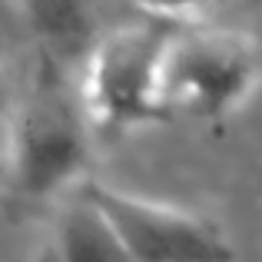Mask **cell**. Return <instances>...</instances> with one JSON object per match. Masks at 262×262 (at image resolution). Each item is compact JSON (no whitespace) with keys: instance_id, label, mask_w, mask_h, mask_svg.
Instances as JSON below:
<instances>
[{"instance_id":"obj_1","label":"cell","mask_w":262,"mask_h":262,"mask_svg":"<svg viewBox=\"0 0 262 262\" xmlns=\"http://www.w3.org/2000/svg\"><path fill=\"white\" fill-rule=\"evenodd\" d=\"M259 83V50L229 27L173 20L160 57L163 123H212L229 116Z\"/></svg>"},{"instance_id":"obj_2","label":"cell","mask_w":262,"mask_h":262,"mask_svg":"<svg viewBox=\"0 0 262 262\" xmlns=\"http://www.w3.org/2000/svg\"><path fill=\"white\" fill-rule=\"evenodd\" d=\"M173 17L146 13L116 24L83 60V103L96 129L163 123L160 57Z\"/></svg>"},{"instance_id":"obj_3","label":"cell","mask_w":262,"mask_h":262,"mask_svg":"<svg viewBox=\"0 0 262 262\" xmlns=\"http://www.w3.org/2000/svg\"><path fill=\"white\" fill-rule=\"evenodd\" d=\"M60 63L43 57V77L13 126V179L27 196H50L80 176L90 153V110L83 93L63 83Z\"/></svg>"},{"instance_id":"obj_4","label":"cell","mask_w":262,"mask_h":262,"mask_svg":"<svg viewBox=\"0 0 262 262\" xmlns=\"http://www.w3.org/2000/svg\"><path fill=\"white\" fill-rule=\"evenodd\" d=\"M110 223L116 226L133 262H232L236 249L212 219L189 209L123 192L106 183H86Z\"/></svg>"},{"instance_id":"obj_5","label":"cell","mask_w":262,"mask_h":262,"mask_svg":"<svg viewBox=\"0 0 262 262\" xmlns=\"http://www.w3.org/2000/svg\"><path fill=\"white\" fill-rule=\"evenodd\" d=\"M17 4L43 57L60 67L70 60H86L93 47L116 27L113 20L106 24L103 0H17Z\"/></svg>"},{"instance_id":"obj_6","label":"cell","mask_w":262,"mask_h":262,"mask_svg":"<svg viewBox=\"0 0 262 262\" xmlns=\"http://www.w3.org/2000/svg\"><path fill=\"white\" fill-rule=\"evenodd\" d=\"M40 262H133L116 226L86 189L57 212Z\"/></svg>"},{"instance_id":"obj_7","label":"cell","mask_w":262,"mask_h":262,"mask_svg":"<svg viewBox=\"0 0 262 262\" xmlns=\"http://www.w3.org/2000/svg\"><path fill=\"white\" fill-rule=\"evenodd\" d=\"M129 4H136L143 13H156V17L183 20V17H189L192 10H199V7H206V4H212V0H129Z\"/></svg>"}]
</instances>
